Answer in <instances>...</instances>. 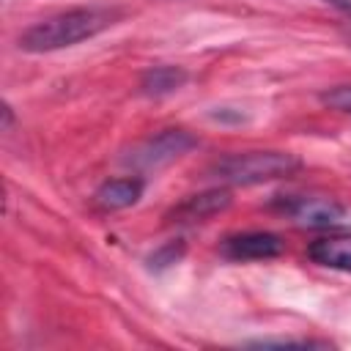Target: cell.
<instances>
[{
	"label": "cell",
	"instance_id": "6da1fadb",
	"mask_svg": "<svg viewBox=\"0 0 351 351\" xmlns=\"http://www.w3.org/2000/svg\"><path fill=\"white\" fill-rule=\"evenodd\" d=\"M121 19L118 8L110 5H82L69 8L55 16H47L36 25H30L19 36V49L25 52H55L63 47H74L80 41H88L99 36L101 30L112 27Z\"/></svg>",
	"mask_w": 351,
	"mask_h": 351
},
{
	"label": "cell",
	"instance_id": "7a4b0ae2",
	"mask_svg": "<svg viewBox=\"0 0 351 351\" xmlns=\"http://www.w3.org/2000/svg\"><path fill=\"white\" fill-rule=\"evenodd\" d=\"M302 170V159L288 151H244L228 154L208 167V176L230 186H252L277 178H291Z\"/></svg>",
	"mask_w": 351,
	"mask_h": 351
},
{
	"label": "cell",
	"instance_id": "3957f363",
	"mask_svg": "<svg viewBox=\"0 0 351 351\" xmlns=\"http://www.w3.org/2000/svg\"><path fill=\"white\" fill-rule=\"evenodd\" d=\"M274 208L285 214L299 228H332L346 217V208L329 195H282L274 200Z\"/></svg>",
	"mask_w": 351,
	"mask_h": 351
},
{
	"label": "cell",
	"instance_id": "277c9868",
	"mask_svg": "<svg viewBox=\"0 0 351 351\" xmlns=\"http://www.w3.org/2000/svg\"><path fill=\"white\" fill-rule=\"evenodd\" d=\"M195 145H197V137L189 134L186 129H165V132L148 137L145 143H140L132 151V156H126V162L132 167L151 170V167H162V165L176 162L178 156H184Z\"/></svg>",
	"mask_w": 351,
	"mask_h": 351
},
{
	"label": "cell",
	"instance_id": "5b68a950",
	"mask_svg": "<svg viewBox=\"0 0 351 351\" xmlns=\"http://www.w3.org/2000/svg\"><path fill=\"white\" fill-rule=\"evenodd\" d=\"M285 241L271 233V230H244V233H230L219 241V252L228 261H269L282 255Z\"/></svg>",
	"mask_w": 351,
	"mask_h": 351
},
{
	"label": "cell",
	"instance_id": "8992f818",
	"mask_svg": "<svg viewBox=\"0 0 351 351\" xmlns=\"http://www.w3.org/2000/svg\"><path fill=\"white\" fill-rule=\"evenodd\" d=\"M230 192L225 186H214V189H203L197 195H189L184 197L181 203H176L170 211H167V222L173 225H195V222H206L217 214H222L228 206H230Z\"/></svg>",
	"mask_w": 351,
	"mask_h": 351
},
{
	"label": "cell",
	"instance_id": "52a82bcc",
	"mask_svg": "<svg viewBox=\"0 0 351 351\" xmlns=\"http://www.w3.org/2000/svg\"><path fill=\"white\" fill-rule=\"evenodd\" d=\"M307 258L326 269L351 271V233H332L310 241Z\"/></svg>",
	"mask_w": 351,
	"mask_h": 351
},
{
	"label": "cell",
	"instance_id": "ba28073f",
	"mask_svg": "<svg viewBox=\"0 0 351 351\" xmlns=\"http://www.w3.org/2000/svg\"><path fill=\"white\" fill-rule=\"evenodd\" d=\"M143 178L137 176H123V178H110L104 181L99 189H96V203L107 211H121V208H129L134 206L140 197H143Z\"/></svg>",
	"mask_w": 351,
	"mask_h": 351
},
{
	"label": "cell",
	"instance_id": "9c48e42d",
	"mask_svg": "<svg viewBox=\"0 0 351 351\" xmlns=\"http://www.w3.org/2000/svg\"><path fill=\"white\" fill-rule=\"evenodd\" d=\"M184 82H186V71L181 66H154L143 74L140 88L148 96H165V93L178 90Z\"/></svg>",
	"mask_w": 351,
	"mask_h": 351
},
{
	"label": "cell",
	"instance_id": "30bf717a",
	"mask_svg": "<svg viewBox=\"0 0 351 351\" xmlns=\"http://www.w3.org/2000/svg\"><path fill=\"white\" fill-rule=\"evenodd\" d=\"M181 258H184V241H167L165 247H159V250L148 258V263H151L154 269H167V266L178 263Z\"/></svg>",
	"mask_w": 351,
	"mask_h": 351
},
{
	"label": "cell",
	"instance_id": "8fae6325",
	"mask_svg": "<svg viewBox=\"0 0 351 351\" xmlns=\"http://www.w3.org/2000/svg\"><path fill=\"white\" fill-rule=\"evenodd\" d=\"M321 101L337 112H348L351 115V85H337L321 93Z\"/></svg>",
	"mask_w": 351,
	"mask_h": 351
},
{
	"label": "cell",
	"instance_id": "7c38bea8",
	"mask_svg": "<svg viewBox=\"0 0 351 351\" xmlns=\"http://www.w3.org/2000/svg\"><path fill=\"white\" fill-rule=\"evenodd\" d=\"M329 3H332V5H337L340 11H346V14L351 16V0H329Z\"/></svg>",
	"mask_w": 351,
	"mask_h": 351
}]
</instances>
